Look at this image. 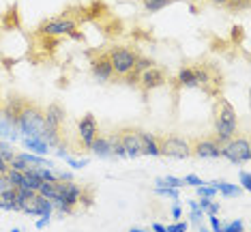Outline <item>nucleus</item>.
<instances>
[{"label":"nucleus","mask_w":251,"mask_h":232,"mask_svg":"<svg viewBox=\"0 0 251 232\" xmlns=\"http://www.w3.org/2000/svg\"><path fill=\"white\" fill-rule=\"evenodd\" d=\"M24 146L26 149H30V151H35L39 153V155H45L48 153L50 146L43 142V140H39V138H24Z\"/></svg>","instance_id":"20"},{"label":"nucleus","mask_w":251,"mask_h":232,"mask_svg":"<svg viewBox=\"0 0 251 232\" xmlns=\"http://www.w3.org/2000/svg\"><path fill=\"white\" fill-rule=\"evenodd\" d=\"M157 194L168 196V198H178V189H172V187H157Z\"/></svg>","instance_id":"30"},{"label":"nucleus","mask_w":251,"mask_h":232,"mask_svg":"<svg viewBox=\"0 0 251 232\" xmlns=\"http://www.w3.org/2000/svg\"><path fill=\"white\" fill-rule=\"evenodd\" d=\"M0 208L2 211H15V189H4L0 191Z\"/></svg>","instance_id":"18"},{"label":"nucleus","mask_w":251,"mask_h":232,"mask_svg":"<svg viewBox=\"0 0 251 232\" xmlns=\"http://www.w3.org/2000/svg\"><path fill=\"white\" fill-rule=\"evenodd\" d=\"M140 153L142 155H152V157L159 155V146H157V135L155 133H146V131L140 133Z\"/></svg>","instance_id":"14"},{"label":"nucleus","mask_w":251,"mask_h":232,"mask_svg":"<svg viewBox=\"0 0 251 232\" xmlns=\"http://www.w3.org/2000/svg\"><path fill=\"white\" fill-rule=\"evenodd\" d=\"M189 217H191V222L193 224H202V217H204V211H202V208H191V215H189Z\"/></svg>","instance_id":"28"},{"label":"nucleus","mask_w":251,"mask_h":232,"mask_svg":"<svg viewBox=\"0 0 251 232\" xmlns=\"http://www.w3.org/2000/svg\"><path fill=\"white\" fill-rule=\"evenodd\" d=\"M0 155H2L4 157V161H11V159H13V157H15V151H13V146H11V144H7V142H0Z\"/></svg>","instance_id":"24"},{"label":"nucleus","mask_w":251,"mask_h":232,"mask_svg":"<svg viewBox=\"0 0 251 232\" xmlns=\"http://www.w3.org/2000/svg\"><path fill=\"white\" fill-rule=\"evenodd\" d=\"M67 161H69L71 168H84V166H86V159L79 161V159H71V157H67Z\"/></svg>","instance_id":"33"},{"label":"nucleus","mask_w":251,"mask_h":232,"mask_svg":"<svg viewBox=\"0 0 251 232\" xmlns=\"http://www.w3.org/2000/svg\"><path fill=\"white\" fill-rule=\"evenodd\" d=\"M204 213H208V215H217L219 213V205H217V202H210V205L206 206V211Z\"/></svg>","instance_id":"34"},{"label":"nucleus","mask_w":251,"mask_h":232,"mask_svg":"<svg viewBox=\"0 0 251 232\" xmlns=\"http://www.w3.org/2000/svg\"><path fill=\"white\" fill-rule=\"evenodd\" d=\"M193 73H196V82H198V88H202L206 95L210 97H219L221 93V86H224V76H221L219 67L215 63H198L191 67Z\"/></svg>","instance_id":"2"},{"label":"nucleus","mask_w":251,"mask_h":232,"mask_svg":"<svg viewBox=\"0 0 251 232\" xmlns=\"http://www.w3.org/2000/svg\"><path fill=\"white\" fill-rule=\"evenodd\" d=\"M182 185H193V187H200V185H204V183H202V179L196 177V174H189V177L182 179Z\"/></svg>","instance_id":"27"},{"label":"nucleus","mask_w":251,"mask_h":232,"mask_svg":"<svg viewBox=\"0 0 251 232\" xmlns=\"http://www.w3.org/2000/svg\"><path fill=\"white\" fill-rule=\"evenodd\" d=\"M202 2H204V0H202Z\"/></svg>","instance_id":"45"},{"label":"nucleus","mask_w":251,"mask_h":232,"mask_svg":"<svg viewBox=\"0 0 251 232\" xmlns=\"http://www.w3.org/2000/svg\"><path fill=\"white\" fill-rule=\"evenodd\" d=\"M213 125H215V138L217 142L226 144L236 135L238 131V116L234 105L224 97H217L213 107Z\"/></svg>","instance_id":"1"},{"label":"nucleus","mask_w":251,"mask_h":232,"mask_svg":"<svg viewBox=\"0 0 251 232\" xmlns=\"http://www.w3.org/2000/svg\"><path fill=\"white\" fill-rule=\"evenodd\" d=\"M77 28V22L71 20V18H54V20H48L39 26V32L45 37H58V35H73V30Z\"/></svg>","instance_id":"8"},{"label":"nucleus","mask_w":251,"mask_h":232,"mask_svg":"<svg viewBox=\"0 0 251 232\" xmlns=\"http://www.w3.org/2000/svg\"><path fill=\"white\" fill-rule=\"evenodd\" d=\"M200 232H210V230H208V228H204V226L200 224Z\"/></svg>","instance_id":"41"},{"label":"nucleus","mask_w":251,"mask_h":232,"mask_svg":"<svg viewBox=\"0 0 251 232\" xmlns=\"http://www.w3.org/2000/svg\"><path fill=\"white\" fill-rule=\"evenodd\" d=\"M174 0H142V4H144V9L148 13H155V11H161L165 9L168 4H172Z\"/></svg>","instance_id":"21"},{"label":"nucleus","mask_w":251,"mask_h":232,"mask_svg":"<svg viewBox=\"0 0 251 232\" xmlns=\"http://www.w3.org/2000/svg\"><path fill=\"white\" fill-rule=\"evenodd\" d=\"M243 232H245V230H243Z\"/></svg>","instance_id":"46"},{"label":"nucleus","mask_w":251,"mask_h":232,"mask_svg":"<svg viewBox=\"0 0 251 232\" xmlns=\"http://www.w3.org/2000/svg\"><path fill=\"white\" fill-rule=\"evenodd\" d=\"M241 183H243V189H251V179H249V172H245V170H243V172H241Z\"/></svg>","instance_id":"32"},{"label":"nucleus","mask_w":251,"mask_h":232,"mask_svg":"<svg viewBox=\"0 0 251 232\" xmlns=\"http://www.w3.org/2000/svg\"><path fill=\"white\" fill-rule=\"evenodd\" d=\"M48 222H50V217H41V219L37 222V228H39V230H43L45 226H48Z\"/></svg>","instance_id":"37"},{"label":"nucleus","mask_w":251,"mask_h":232,"mask_svg":"<svg viewBox=\"0 0 251 232\" xmlns=\"http://www.w3.org/2000/svg\"><path fill=\"white\" fill-rule=\"evenodd\" d=\"M129 232H146V230H140V228H131Z\"/></svg>","instance_id":"42"},{"label":"nucleus","mask_w":251,"mask_h":232,"mask_svg":"<svg viewBox=\"0 0 251 232\" xmlns=\"http://www.w3.org/2000/svg\"><path fill=\"white\" fill-rule=\"evenodd\" d=\"M210 4H215V7H219V9H226V4H227V0H208Z\"/></svg>","instance_id":"36"},{"label":"nucleus","mask_w":251,"mask_h":232,"mask_svg":"<svg viewBox=\"0 0 251 232\" xmlns=\"http://www.w3.org/2000/svg\"><path fill=\"white\" fill-rule=\"evenodd\" d=\"M249 2L251 0H227V4H226V11H245V9H249Z\"/></svg>","instance_id":"22"},{"label":"nucleus","mask_w":251,"mask_h":232,"mask_svg":"<svg viewBox=\"0 0 251 232\" xmlns=\"http://www.w3.org/2000/svg\"><path fill=\"white\" fill-rule=\"evenodd\" d=\"M196 189H198V196H200V198H213V196L217 194L213 187H206V183L200 185V187H196Z\"/></svg>","instance_id":"25"},{"label":"nucleus","mask_w":251,"mask_h":232,"mask_svg":"<svg viewBox=\"0 0 251 232\" xmlns=\"http://www.w3.org/2000/svg\"><path fill=\"white\" fill-rule=\"evenodd\" d=\"M88 151H93L97 157H114L110 138H105V135H101V133L95 138V142L90 144V149H88Z\"/></svg>","instance_id":"15"},{"label":"nucleus","mask_w":251,"mask_h":232,"mask_svg":"<svg viewBox=\"0 0 251 232\" xmlns=\"http://www.w3.org/2000/svg\"><path fill=\"white\" fill-rule=\"evenodd\" d=\"M79 142H82L84 149H90V144L95 142V138L99 135V125H97V118L93 114H86L82 116V121H79Z\"/></svg>","instance_id":"12"},{"label":"nucleus","mask_w":251,"mask_h":232,"mask_svg":"<svg viewBox=\"0 0 251 232\" xmlns=\"http://www.w3.org/2000/svg\"><path fill=\"white\" fill-rule=\"evenodd\" d=\"M159 155L172 157V159H187L191 157L189 140L180 138V135H157Z\"/></svg>","instance_id":"5"},{"label":"nucleus","mask_w":251,"mask_h":232,"mask_svg":"<svg viewBox=\"0 0 251 232\" xmlns=\"http://www.w3.org/2000/svg\"><path fill=\"white\" fill-rule=\"evenodd\" d=\"M152 232H168V228L161 224H152Z\"/></svg>","instance_id":"39"},{"label":"nucleus","mask_w":251,"mask_h":232,"mask_svg":"<svg viewBox=\"0 0 251 232\" xmlns=\"http://www.w3.org/2000/svg\"><path fill=\"white\" fill-rule=\"evenodd\" d=\"M208 219H210V228H213V232H221V230H224V224L219 222V217H217V215H208Z\"/></svg>","instance_id":"29"},{"label":"nucleus","mask_w":251,"mask_h":232,"mask_svg":"<svg viewBox=\"0 0 251 232\" xmlns=\"http://www.w3.org/2000/svg\"><path fill=\"white\" fill-rule=\"evenodd\" d=\"M208 205H210V198H202V202H198V206L202 208V211H206Z\"/></svg>","instance_id":"38"},{"label":"nucleus","mask_w":251,"mask_h":232,"mask_svg":"<svg viewBox=\"0 0 251 232\" xmlns=\"http://www.w3.org/2000/svg\"><path fill=\"white\" fill-rule=\"evenodd\" d=\"M187 226L185 222H178V224H172V226H168V232H187Z\"/></svg>","instance_id":"31"},{"label":"nucleus","mask_w":251,"mask_h":232,"mask_svg":"<svg viewBox=\"0 0 251 232\" xmlns=\"http://www.w3.org/2000/svg\"><path fill=\"white\" fill-rule=\"evenodd\" d=\"M191 155L200 157V159H217L221 157V142H217L215 135H206V138H191Z\"/></svg>","instance_id":"7"},{"label":"nucleus","mask_w":251,"mask_h":232,"mask_svg":"<svg viewBox=\"0 0 251 232\" xmlns=\"http://www.w3.org/2000/svg\"><path fill=\"white\" fill-rule=\"evenodd\" d=\"M172 217H174V219H178V217H180V206H178V205H174V208H172Z\"/></svg>","instance_id":"40"},{"label":"nucleus","mask_w":251,"mask_h":232,"mask_svg":"<svg viewBox=\"0 0 251 232\" xmlns=\"http://www.w3.org/2000/svg\"><path fill=\"white\" fill-rule=\"evenodd\" d=\"M157 185H159V187H163V185H168V187H172V189H178V187H182V179H176V177L157 179Z\"/></svg>","instance_id":"23"},{"label":"nucleus","mask_w":251,"mask_h":232,"mask_svg":"<svg viewBox=\"0 0 251 232\" xmlns=\"http://www.w3.org/2000/svg\"><path fill=\"white\" fill-rule=\"evenodd\" d=\"M54 211V205H52V200H48L45 196L41 194H37L35 198V215H41V217H50Z\"/></svg>","instance_id":"17"},{"label":"nucleus","mask_w":251,"mask_h":232,"mask_svg":"<svg viewBox=\"0 0 251 232\" xmlns=\"http://www.w3.org/2000/svg\"><path fill=\"white\" fill-rule=\"evenodd\" d=\"M107 56H110L114 67V77H121V80L127 73L133 71V67L140 58V54L135 50L127 48V45H114V48L107 50Z\"/></svg>","instance_id":"4"},{"label":"nucleus","mask_w":251,"mask_h":232,"mask_svg":"<svg viewBox=\"0 0 251 232\" xmlns=\"http://www.w3.org/2000/svg\"><path fill=\"white\" fill-rule=\"evenodd\" d=\"M178 86L182 88H198V82H196V73H193L191 67H182L178 71V77H176Z\"/></svg>","instance_id":"16"},{"label":"nucleus","mask_w":251,"mask_h":232,"mask_svg":"<svg viewBox=\"0 0 251 232\" xmlns=\"http://www.w3.org/2000/svg\"><path fill=\"white\" fill-rule=\"evenodd\" d=\"M210 187H213L215 191H221L224 196H238V191H241L236 185L224 183V180H221V183H219V180H213V183H210Z\"/></svg>","instance_id":"19"},{"label":"nucleus","mask_w":251,"mask_h":232,"mask_svg":"<svg viewBox=\"0 0 251 232\" xmlns=\"http://www.w3.org/2000/svg\"><path fill=\"white\" fill-rule=\"evenodd\" d=\"M11 232H22V230H20V228H13V230H11Z\"/></svg>","instance_id":"43"},{"label":"nucleus","mask_w":251,"mask_h":232,"mask_svg":"<svg viewBox=\"0 0 251 232\" xmlns=\"http://www.w3.org/2000/svg\"><path fill=\"white\" fill-rule=\"evenodd\" d=\"M165 82H168V73H165L161 67H151V69H146V71L140 73L138 86L142 90V95H148L151 90L161 88Z\"/></svg>","instance_id":"9"},{"label":"nucleus","mask_w":251,"mask_h":232,"mask_svg":"<svg viewBox=\"0 0 251 232\" xmlns=\"http://www.w3.org/2000/svg\"><path fill=\"white\" fill-rule=\"evenodd\" d=\"M221 232H243V222H241V219H234L232 224L224 226V230H221Z\"/></svg>","instance_id":"26"},{"label":"nucleus","mask_w":251,"mask_h":232,"mask_svg":"<svg viewBox=\"0 0 251 232\" xmlns=\"http://www.w3.org/2000/svg\"><path fill=\"white\" fill-rule=\"evenodd\" d=\"M43 107L35 103V101L26 99L24 107H22V114L18 118V129L26 138H39V131L43 129Z\"/></svg>","instance_id":"3"},{"label":"nucleus","mask_w":251,"mask_h":232,"mask_svg":"<svg viewBox=\"0 0 251 232\" xmlns=\"http://www.w3.org/2000/svg\"><path fill=\"white\" fill-rule=\"evenodd\" d=\"M9 172V163L4 161V157L0 155V174H7Z\"/></svg>","instance_id":"35"},{"label":"nucleus","mask_w":251,"mask_h":232,"mask_svg":"<svg viewBox=\"0 0 251 232\" xmlns=\"http://www.w3.org/2000/svg\"><path fill=\"white\" fill-rule=\"evenodd\" d=\"M90 71H93L95 80H99L103 84L114 80V67H112V60L107 56V52H99L90 60Z\"/></svg>","instance_id":"10"},{"label":"nucleus","mask_w":251,"mask_h":232,"mask_svg":"<svg viewBox=\"0 0 251 232\" xmlns=\"http://www.w3.org/2000/svg\"><path fill=\"white\" fill-rule=\"evenodd\" d=\"M0 107H2V101H0Z\"/></svg>","instance_id":"44"},{"label":"nucleus","mask_w":251,"mask_h":232,"mask_svg":"<svg viewBox=\"0 0 251 232\" xmlns=\"http://www.w3.org/2000/svg\"><path fill=\"white\" fill-rule=\"evenodd\" d=\"M140 129L135 127H121L116 131L118 140H121L125 153H127V157H140Z\"/></svg>","instance_id":"11"},{"label":"nucleus","mask_w":251,"mask_h":232,"mask_svg":"<svg viewBox=\"0 0 251 232\" xmlns=\"http://www.w3.org/2000/svg\"><path fill=\"white\" fill-rule=\"evenodd\" d=\"M43 118H45V123H43L45 127L60 131V129H62V123H65V110H62V105L52 103V105H48V107L43 110Z\"/></svg>","instance_id":"13"},{"label":"nucleus","mask_w":251,"mask_h":232,"mask_svg":"<svg viewBox=\"0 0 251 232\" xmlns=\"http://www.w3.org/2000/svg\"><path fill=\"white\" fill-rule=\"evenodd\" d=\"M221 157H226L227 161L236 163V166H241V163L249 161L251 159L249 140L243 138V135H234L230 142H226L224 146H221Z\"/></svg>","instance_id":"6"}]
</instances>
